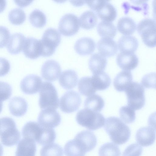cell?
Instances as JSON below:
<instances>
[{
	"label": "cell",
	"instance_id": "7402d4cb",
	"mask_svg": "<svg viewBox=\"0 0 156 156\" xmlns=\"http://www.w3.org/2000/svg\"><path fill=\"white\" fill-rule=\"evenodd\" d=\"M78 80V76L76 72L73 70L68 69L62 72L60 76L59 82L63 88L70 90L76 86Z\"/></svg>",
	"mask_w": 156,
	"mask_h": 156
},
{
	"label": "cell",
	"instance_id": "ee69618b",
	"mask_svg": "<svg viewBox=\"0 0 156 156\" xmlns=\"http://www.w3.org/2000/svg\"><path fill=\"white\" fill-rule=\"evenodd\" d=\"M10 68L9 61L6 58L0 57V77L8 73Z\"/></svg>",
	"mask_w": 156,
	"mask_h": 156
},
{
	"label": "cell",
	"instance_id": "9c48e42d",
	"mask_svg": "<svg viewBox=\"0 0 156 156\" xmlns=\"http://www.w3.org/2000/svg\"><path fill=\"white\" fill-rule=\"evenodd\" d=\"M80 29L79 20L74 14L67 13L60 19L58 29L62 35L70 36L76 33Z\"/></svg>",
	"mask_w": 156,
	"mask_h": 156
},
{
	"label": "cell",
	"instance_id": "d6986e66",
	"mask_svg": "<svg viewBox=\"0 0 156 156\" xmlns=\"http://www.w3.org/2000/svg\"><path fill=\"white\" fill-rule=\"evenodd\" d=\"M36 149L35 141L29 138L23 137L17 145L15 156H35Z\"/></svg>",
	"mask_w": 156,
	"mask_h": 156
},
{
	"label": "cell",
	"instance_id": "cb8c5ba5",
	"mask_svg": "<svg viewBox=\"0 0 156 156\" xmlns=\"http://www.w3.org/2000/svg\"><path fill=\"white\" fill-rule=\"evenodd\" d=\"M133 76L130 71L123 70L118 73L115 78L113 85L116 90L123 92L133 82Z\"/></svg>",
	"mask_w": 156,
	"mask_h": 156
},
{
	"label": "cell",
	"instance_id": "3957f363",
	"mask_svg": "<svg viewBox=\"0 0 156 156\" xmlns=\"http://www.w3.org/2000/svg\"><path fill=\"white\" fill-rule=\"evenodd\" d=\"M76 119L79 125L93 131L101 128L105 122V118L101 113L86 108L77 113Z\"/></svg>",
	"mask_w": 156,
	"mask_h": 156
},
{
	"label": "cell",
	"instance_id": "f6af8a7d",
	"mask_svg": "<svg viewBox=\"0 0 156 156\" xmlns=\"http://www.w3.org/2000/svg\"><path fill=\"white\" fill-rule=\"evenodd\" d=\"M14 2L18 6L23 7L29 5L32 1H14Z\"/></svg>",
	"mask_w": 156,
	"mask_h": 156
},
{
	"label": "cell",
	"instance_id": "ac0fdd59",
	"mask_svg": "<svg viewBox=\"0 0 156 156\" xmlns=\"http://www.w3.org/2000/svg\"><path fill=\"white\" fill-rule=\"evenodd\" d=\"M97 47L99 53L105 57L114 55L118 49L116 42L112 38L108 37L101 38L97 43Z\"/></svg>",
	"mask_w": 156,
	"mask_h": 156
},
{
	"label": "cell",
	"instance_id": "d4e9b609",
	"mask_svg": "<svg viewBox=\"0 0 156 156\" xmlns=\"http://www.w3.org/2000/svg\"><path fill=\"white\" fill-rule=\"evenodd\" d=\"M75 138L83 145L87 152L93 150L97 144V139L94 134L88 130H83L78 133Z\"/></svg>",
	"mask_w": 156,
	"mask_h": 156
},
{
	"label": "cell",
	"instance_id": "8992f818",
	"mask_svg": "<svg viewBox=\"0 0 156 156\" xmlns=\"http://www.w3.org/2000/svg\"><path fill=\"white\" fill-rule=\"evenodd\" d=\"M61 40V34L57 29L52 28L47 29L40 40L41 48V55L47 57L52 55Z\"/></svg>",
	"mask_w": 156,
	"mask_h": 156
},
{
	"label": "cell",
	"instance_id": "8d00e7d4",
	"mask_svg": "<svg viewBox=\"0 0 156 156\" xmlns=\"http://www.w3.org/2000/svg\"><path fill=\"white\" fill-rule=\"evenodd\" d=\"M9 20L14 25L22 24L26 19V15L24 11L20 8H16L11 10L8 15Z\"/></svg>",
	"mask_w": 156,
	"mask_h": 156
},
{
	"label": "cell",
	"instance_id": "836d02e7",
	"mask_svg": "<svg viewBox=\"0 0 156 156\" xmlns=\"http://www.w3.org/2000/svg\"><path fill=\"white\" fill-rule=\"evenodd\" d=\"M29 20L33 26L38 28L44 27L47 22L46 17L44 13L37 9L34 10L30 13Z\"/></svg>",
	"mask_w": 156,
	"mask_h": 156
},
{
	"label": "cell",
	"instance_id": "f1b7e54d",
	"mask_svg": "<svg viewBox=\"0 0 156 156\" xmlns=\"http://www.w3.org/2000/svg\"><path fill=\"white\" fill-rule=\"evenodd\" d=\"M91 78L94 87L97 90H105L111 83L110 76L104 72L93 74Z\"/></svg>",
	"mask_w": 156,
	"mask_h": 156
},
{
	"label": "cell",
	"instance_id": "f546056e",
	"mask_svg": "<svg viewBox=\"0 0 156 156\" xmlns=\"http://www.w3.org/2000/svg\"><path fill=\"white\" fill-rule=\"evenodd\" d=\"M79 20L80 25L82 28L89 30L96 26L98 22V18L93 12L87 10L82 14Z\"/></svg>",
	"mask_w": 156,
	"mask_h": 156
},
{
	"label": "cell",
	"instance_id": "ffe728a7",
	"mask_svg": "<svg viewBox=\"0 0 156 156\" xmlns=\"http://www.w3.org/2000/svg\"><path fill=\"white\" fill-rule=\"evenodd\" d=\"M95 47V43L92 39L84 37L78 39L76 41L74 48L78 54L85 55L91 54L94 51Z\"/></svg>",
	"mask_w": 156,
	"mask_h": 156
},
{
	"label": "cell",
	"instance_id": "484cf974",
	"mask_svg": "<svg viewBox=\"0 0 156 156\" xmlns=\"http://www.w3.org/2000/svg\"><path fill=\"white\" fill-rule=\"evenodd\" d=\"M26 38L20 33H15L10 36L7 44L8 51L12 54L19 53L23 50Z\"/></svg>",
	"mask_w": 156,
	"mask_h": 156
},
{
	"label": "cell",
	"instance_id": "7dc6e473",
	"mask_svg": "<svg viewBox=\"0 0 156 156\" xmlns=\"http://www.w3.org/2000/svg\"><path fill=\"white\" fill-rule=\"evenodd\" d=\"M3 154V147L0 144V156H2Z\"/></svg>",
	"mask_w": 156,
	"mask_h": 156
},
{
	"label": "cell",
	"instance_id": "5bb4252c",
	"mask_svg": "<svg viewBox=\"0 0 156 156\" xmlns=\"http://www.w3.org/2000/svg\"><path fill=\"white\" fill-rule=\"evenodd\" d=\"M42 83L40 77L36 75H29L23 79L20 83V87L24 93L33 94L39 91Z\"/></svg>",
	"mask_w": 156,
	"mask_h": 156
},
{
	"label": "cell",
	"instance_id": "603a6c76",
	"mask_svg": "<svg viewBox=\"0 0 156 156\" xmlns=\"http://www.w3.org/2000/svg\"><path fill=\"white\" fill-rule=\"evenodd\" d=\"M89 67L93 74L104 72L107 64L106 57L99 53L93 54L89 60Z\"/></svg>",
	"mask_w": 156,
	"mask_h": 156
},
{
	"label": "cell",
	"instance_id": "7bdbcfd3",
	"mask_svg": "<svg viewBox=\"0 0 156 156\" xmlns=\"http://www.w3.org/2000/svg\"><path fill=\"white\" fill-rule=\"evenodd\" d=\"M9 30L5 27L0 26V48L5 46L10 38Z\"/></svg>",
	"mask_w": 156,
	"mask_h": 156
},
{
	"label": "cell",
	"instance_id": "d590c367",
	"mask_svg": "<svg viewBox=\"0 0 156 156\" xmlns=\"http://www.w3.org/2000/svg\"><path fill=\"white\" fill-rule=\"evenodd\" d=\"M121 154L118 146L111 142L104 144L98 151L99 156H120Z\"/></svg>",
	"mask_w": 156,
	"mask_h": 156
},
{
	"label": "cell",
	"instance_id": "1f68e13d",
	"mask_svg": "<svg viewBox=\"0 0 156 156\" xmlns=\"http://www.w3.org/2000/svg\"><path fill=\"white\" fill-rule=\"evenodd\" d=\"M78 89L80 93L85 96L94 94L97 91L93 85L91 77L81 78L78 82Z\"/></svg>",
	"mask_w": 156,
	"mask_h": 156
},
{
	"label": "cell",
	"instance_id": "2e32d148",
	"mask_svg": "<svg viewBox=\"0 0 156 156\" xmlns=\"http://www.w3.org/2000/svg\"><path fill=\"white\" fill-rule=\"evenodd\" d=\"M155 128L152 126L141 127L136 133L135 138L137 143L143 147L152 145L155 140Z\"/></svg>",
	"mask_w": 156,
	"mask_h": 156
},
{
	"label": "cell",
	"instance_id": "4dcf8cb0",
	"mask_svg": "<svg viewBox=\"0 0 156 156\" xmlns=\"http://www.w3.org/2000/svg\"><path fill=\"white\" fill-rule=\"evenodd\" d=\"M105 101L100 95L94 94L89 96L85 101L84 106L87 108L94 112H100L104 108Z\"/></svg>",
	"mask_w": 156,
	"mask_h": 156
},
{
	"label": "cell",
	"instance_id": "ba28073f",
	"mask_svg": "<svg viewBox=\"0 0 156 156\" xmlns=\"http://www.w3.org/2000/svg\"><path fill=\"white\" fill-rule=\"evenodd\" d=\"M136 28L145 44L151 48L155 46L156 22L154 20L144 19L138 23Z\"/></svg>",
	"mask_w": 156,
	"mask_h": 156
},
{
	"label": "cell",
	"instance_id": "bcb514c9",
	"mask_svg": "<svg viewBox=\"0 0 156 156\" xmlns=\"http://www.w3.org/2000/svg\"><path fill=\"white\" fill-rule=\"evenodd\" d=\"M6 5V2L5 0H0V13L4 10Z\"/></svg>",
	"mask_w": 156,
	"mask_h": 156
},
{
	"label": "cell",
	"instance_id": "60d3db41",
	"mask_svg": "<svg viewBox=\"0 0 156 156\" xmlns=\"http://www.w3.org/2000/svg\"><path fill=\"white\" fill-rule=\"evenodd\" d=\"M12 94L11 86L8 83L0 81V101L9 99Z\"/></svg>",
	"mask_w": 156,
	"mask_h": 156
},
{
	"label": "cell",
	"instance_id": "7a4b0ae2",
	"mask_svg": "<svg viewBox=\"0 0 156 156\" xmlns=\"http://www.w3.org/2000/svg\"><path fill=\"white\" fill-rule=\"evenodd\" d=\"M20 138V132L12 118L6 117L0 119V138L3 144L13 146L18 143Z\"/></svg>",
	"mask_w": 156,
	"mask_h": 156
},
{
	"label": "cell",
	"instance_id": "30bf717a",
	"mask_svg": "<svg viewBox=\"0 0 156 156\" xmlns=\"http://www.w3.org/2000/svg\"><path fill=\"white\" fill-rule=\"evenodd\" d=\"M81 103V98L78 93L73 90L68 91L61 97L60 108L64 113H71L77 111Z\"/></svg>",
	"mask_w": 156,
	"mask_h": 156
},
{
	"label": "cell",
	"instance_id": "6da1fadb",
	"mask_svg": "<svg viewBox=\"0 0 156 156\" xmlns=\"http://www.w3.org/2000/svg\"><path fill=\"white\" fill-rule=\"evenodd\" d=\"M105 123L104 129L114 143L122 145L129 140L131 136L130 130L119 118L115 116L108 117Z\"/></svg>",
	"mask_w": 156,
	"mask_h": 156
},
{
	"label": "cell",
	"instance_id": "4fadbf2b",
	"mask_svg": "<svg viewBox=\"0 0 156 156\" xmlns=\"http://www.w3.org/2000/svg\"><path fill=\"white\" fill-rule=\"evenodd\" d=\"M61 69L56 61L52 59L45 62L42 66L41 74L43 78L50 82L57 80L60 75Z\"/></svg>",
	"mask_w": 156,
	"mask_h": 156
},
{
	"label": "cell",
	"instance_id": "83f0119b",
	"mask_svg": "<svg viewBox=\"0 0 156 156\" xmlns=\"http://www.w3.org/2000/svg\"><path fill=\"white\" fill-rule=\"evenodd\" d=\"M136 28V24L133 19L128 16L121 18L117 24L119 31L125 35H130L133 34Z\"/></svg>",
	"mask_w": 156,
	"mask_h": 156
},
{
	"label": "cell",
	"instance_id": "74e56055",
	"mask_svg": "<svg viewBox=\"0 0 156 156\" xmlns=\"http://www.w3.org/2000/svg\"><path fill=\"white\" fill-rule=\"evenodd\" d=\"M119 114L122 121L126 123H131L135 121V111L128 106L121 107L119 109Z\"/></svg>",
	"mask_w": 156,
	"mask_h": 156
},
{
	"label": "cell",
	"instance_id": "52a82bcc",
	"mask_svg": "<svg viewBox=\"0 0 156 156\" xmlns=\"http://www.w3.org/2000/svg\"><path fill=\"white\" fill-rule=\"evenodd\" d=\"M85 2L96 12L98 17L103 21L111 22L115 19L117 15L116 9L108 1H87Z\"/></svg>",
	"mask_w": 156,
	"mask_h": 156
},
{
	"label": "cell",
	"instance_id": "d6a6232c",
	"mask_svg": "<svg viewBox=\"0 0 156 156\" xmlns=\"http://www.w3.org/2000/svg\"><path fill=\"white\" fill-rule=\"evenodd\" d=\"M97 30L99 34L103 37L113 38L115 35L117 29L111 22L102 21L98 24Z\"/></svg>",
	"mask_w": 156,
	"mask_h": 156
},
{
	"label": "cell",
	"instance_id": "b9f144b4",
	"mask_svg": "<svg viewBox=\"0 0 156 156\" xmlns=\"http://www.w3.org/2000/svg\"><path fill=\"white\" fill-rule=\"evenodd\" d=\"M155 73H150L143 77L141 81V84L143 87L147 88H155Z\"/></svg>",
	"mask_w": 156,
	"mask_h": 156
},
{
	"label": "cell",
	"instance_id": "c3c4849f",
	"mask_svg": "<svg viewBox=\"0 0 156 156\" xmlns=\"http://www.w3.org/2000/svg\"><path fill=\"white\" fill-rule=\"evenodd\" d=\"M3 107L2 102L0 101V113L2 111Z\"/></svg>",
	"mask_w": 156,
	"mask_h": 156
},
{
	"label": "cell",
	"instance_id": "8fae6325",
	"mask_svg": "<svg viewBox=\"0 0 156 156\" xmlns=\"http://www.w3.org/2000/svg\"><path fill=\"white\" fill-rule=\"evenodd\" d=\"M46 132V128L34 121L27 122L24 126L22 130L23 137L29 138L40 145L43 142Z\"/></svg>",
	"mask_w": 156,
	"mask_h": 156
},
{
	"label": "cell",
	"instance_id": "ab89813d",
	"mask_svg": "<svg viewBox=\"0 0 156 156\" xmlns=\"http://www.w3.org/2000/svg\"><path fill=\"white\" fill-rule=\"evenodd\" d=\"M142 152V147L137 143H133L126 147L122 156H141Z\"/></svg>",
	"mask_w": 156,
	"mask_h": 156
},
{
	"label": "cell",
	"instance_id": "277c9868",
	"mask_svg": "<svg viewBox=\"0 0 156 156\" xmlns=\"http://www.w3.org/2000/svg\"><path fill=\"white\" fill-rule=\"evenodd\" d=\"M39 105L41 109L56 110L59 106V98L57 90L53 84L43 82L39 90Z\"/></svg>",
	"mask_w": 156,
	"mask_h": 156
},
{
	"label": "cell",
	"instance_id": "4316f807",
	"mask_svg": "<svg viewBox=\"0 0 156 156\" xmlns=\"http://www.w3.org/2000/svg\"><path fill=\"white\" fill-rule=\"evenodd\" d=\"M138 40L131 35H123L119 39L117 46L120 51L134 52L138 46Z\"/></svg>",
	"mask_w": 156,
	"mask_h": 156
},
{
	"label": "cell",
	"instance_id": "44dd1931",
	"mask_svg": "<svg viewBox=\"0 0 156 156\" xmlns=\"http://www.w3.org/2000/svg\"><path fill=\"white\" fill-rule=\"evenodd\" d=\"M9 107L10 113L16 117H21L26 113L28 104L26 100L20 97L12 98L9 103Z\"/></svg>",
	"mask_w": 156,
	"mask_h": 156
},
{
	"label": "cell",
	"instance_id": "e575fe53",
	"mask_svg": "<svg viewBox=\"0 0 156 156\" xmlns=\"http://www.w3.org/2000/svg\"><path fill=\"white\" fill-rule=\"evenodd\" d=\"M40 153L41 156H63V150L59 145L53 143L45 145Z\"/></svg>",
	"mask_w": 156,
	"mask_h": 156
},
{
	"label": "cell",
	"instance_id": "f35d334b",
	"mask_svg": "<svg viewBox=\"0 0 156 156\" xmlns=\"http://www.w3.org/2000/svg\"><path fill=\"white\" fill-rule=\"evenodd\" d=\"M64 152L66 156H85V154L77 146L73 139L66 144Z\"/></svg>",
	"mask_w": 156,
	"mask_h": 156
},
{
	"label": "cell",
	"instance_id": "9a60e30c",
	"mask_svg": "<svg viewBox=\"0 0 156 156\" xmlns=\"http://www.w3.org/2000/svg\"><path fill=\"white\" fill-rule=\"evenodd\" d=\"M116 60L119 66L125 71L134 69L139 63L138 58L134 52L120 51L118 54Z\"/></svg>",
	"mask_w": 156,
	"mask_h": 156
},
{
	"label": "cell",
	"instance_id": "7c38bea8",
	"mask_svg": "<svg viewBox=\"0 0 156 156\" xmlns=\"http://www.w3.org/2000/svg\"><path fill=\"white\" fill-rule=\"evenodd\" d=\"M61 118L56 110L52 108L42 109L37 118L38 123L42 126L53 128L58 126L61 122Z\"/></svg>",
	"mask_w": 156,
	"mask_h": 156
},
{
	"label": "cell",
	"instance_id": "5b68a950",
	"mask_svg": "<svg viewBox=\"0 0 156 156\" xmlns=\"http://www.w3.org/2000/svg\"><path fill=\"white\" fill-rule=\"evenodd\" d=\"M128 106L134 110H139L145 105V89L140 84L132 82L125 90Z\"/></svg>",
	"mask_w": 156,
	"mask_h": 156
},
{
	"label": "cell",
	"instance_id": "e0dca14e",
	"mask_svg": "<svg viewBox=\"0 0 156 156\" xmlns=\"http://www.w3.org/2000/svg\"><path fill=\"white\" fill-rule=\"evenodd\" d=\"M23 50L26 57L31 59L37 58L41 55L40 40L32 37L26 38Z\"/></svg>",
	"mask_w": 156,
	"mask_h": 156
}]
</instances>
